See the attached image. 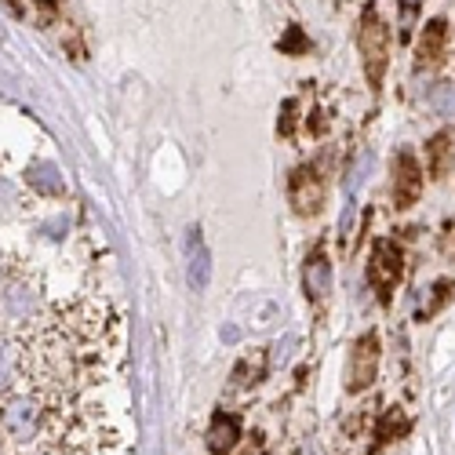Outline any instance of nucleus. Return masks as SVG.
Here are the masks:
<instances>
[{"instance_id":"nucleus-2","label":"nucleus","mask_w":455,"mask_h":455,"mask_svg":"<svg viewBox=\"0 0 455 455\" xmlns=\"http://www.w3.org/2000/svg\"><path fill=\"white\" fill-rule=\"evenodd\" d=\"M401 270H404L401 248L394 241H375V251H371V262H368V281H371V288L379 291V299H383V302L397 288Z\"/></svg>"},{"instance_id":"nucleus-12","label":"nucleus","mask_w":455,"mask_h":455,"mask_svg":"<svg viewBox=\"0 0 455 455\" xmlns=\"http://www.w3.org/2000/svg\"><path fill=\"white\" fill-rule=\"evenodd\" d=\"M41 194H62V179H59V168L55 164H33L29 175H26Z\"/></svg>"},{"instance_id":"nucleus-8","label":"nucleus","mask_w":455,"mask_h":455,"mask_svg":"<svg viewBox=\"0 0 455 455\" xmlns=\"http://www.w3.org/2000/svg\"><path fill=\"white\" fill-rule=\"evenodd\" d=\"M237 437H241V419H237V415H222L219 411L212 419V430H208V448L215 455H226L237 444Z\"/></svg>"},{"instance_id":"nucleus-1","label":"nucleus","mask_w":455,"mask_h":455,"mask_svg":"<svg viewBox=\"0 0 455 455\" xmlns=\"http://www.w3.org/2000/svg\"><path fill=\"white\" fill-rule=\"evenodd\" d=\"M361 55H364L368 84L379 88L383 84V73H387V59H390V33H387L383 19L375 15V8H368L361 19Z\"/></svg>"},{"instance_id":"nucleus-13","label":"nucleus","mask_w":455,"mask_h":455,"mask_svg":"<svg viewBox=\"0 0 455 455\" xmlns=\"http://www.w3.org/2000/svg\"><path fill=\"white\" fill-rule=\"evenodd\" d=\"M427 106L437 117H455V84H434L427 92Z\"/></svg>"},{"instance_id":"nucleus-17","label":"nucleus","mask_w":455,"mask_h":455,"mask_svg":"<svg viewBox=\"0 0 455 455\" xmlns=\"http://www.w3.org/2000/svg\"><path fill=\"white\" fill-rule=\"evenodd\" d=\"M4 383H8V350L0 347V387H4Z\"/></svg>"},{"instance_id":"nucleus-18","label":"nucleus","mask_w":455,"mask_h":455,"mask_svg":"<svg viewBox=\"0 0 455 455\" xmlns=\"http://www.w3.org/2000/svg\"><path fill=\"white\" fill-rule=\"evenodd\" d=\"M404 4H408V8H415V4H419V0H404Z\"/></svg>"},{"instance_id":"nucleus-4","label":"nucleus","mask_w":455,"mask_h":455,"mask_svg":"<svg viewBox=\"0 0 455 455\" xmlns=\"http://www.w3.org/2000/svg\"><path fill=\"white\" fill-rule=\"evenodd\" d=\"M419 189H423V168L415 161L411 149H401L394 157V204L397 208H411L419 201Z\"/></svg>"},{"instance_id":"nucleus-16","label":"nucleus","mask_w":455,"mask_h":455,"mask_svg":"<svg viewBox=\"0 0 455 455\" xmlns=\"http://www.w3.org/2000/svg\"><path fill=\"white\" fill-rule=\"evenodd\" d=\"M441 251H444L448 259H455V222H448V230H444V237H441Z\"/></svg>"},{"instance_id":"nucleus-3","label":"nucleus","mask_w":455,"mask_h":455,"mask_svg":"<svg viewBox=\"0 0 455 455\" xmlns=\"http://www.w3.org/2000/svg\"><path fill=\"white\" fill-rule=\"evenodd\" d=\"M379 371V335L368 331L357 339V347L350 354V368H347V390L350 394H361Z\"/></svg>"},{"instance_id":"nucleus-7","label":"nucleus","mask_w":455,"mask_h":455,"mask_svg":"<svg viewBox=\"0 0 455 455\" xmlns=\"http://www.w3.org/2000/svg\"><path fill=\"white\" fill-rule=\"evenodd\" d=\"M212 281V255L201 241V230H189V288L204 291Z\"/></svg>"},{"instance_id":"nucleus-6","label":"nucleus","mask_w":455,"mask_h":455,"mask_svg":"<svg viewBox=\"0 0 455 455\" xmlns=\"http://www.w3.org/2000/svg\"><path fill=\"white\" fill-rule=\"evenodd\" d=\"M444 44H448V26H444V19L427 22V29H423V36H419V48H415V59H419V66H441V62H444Z\"/></svg>"},{"instance_id":"nucleus-9","label":"nucleus","mask_w":455,"mask_h":455,"mask_svg":"<svg viewBox=\"0 0 455 455\" xmlns=\"http://www.w3.org/2000/svg\"><path fill=\"white\" fill-rule=\"evenodd\" d=\"M328 291H331V262H328V255L317 248V251L307 259V295L321 302Z\"/></svg>"},{"instance_id":"nucleus-14","label":"nucleus","mask_w":455,"mask_h":455,"mask_svg":"<svg viewBox=\"0 0 455 455\" xmlns=\"http://www.w3.org/2000/svg\"><path fill=\"white\" fill-rule=\"evenodd\" d=\"M408 415L404 411H397V408H390L387 415H383V423H379V441H394V437H401V434H408Z\"/></svg>"},{"instance_id":"nucleus-15","label":"nucleus","mask_w":455,"mask_h":455,"mask_svg":"<svg viewBox=\"0 0 455 455\" xmlns=\"http://www.w3.org/2000/svg\"><path fill=\"white\" fill-rule=\"evenodd\" d=\"M8 314L19 317V321L33 314V295H29L26 288H12V291H8Z\"/></svg>"},{"instance_id":"nucleus-11","label":"nucleus","mask_w":455,"mask_h":455,"mask_svg":"<svg viewBox=\"0 0 455 455\" xmlns=\"http://www.w3.org/2000/svg\"><path fill=\"white\" fill-rule=\"evenodd\" d=\"M8 427H12V434L29 437L33 427H36V408H33L29 401H15V404L8 408Z\"/></svg>"},{"instance_id":"nucleus-5","label":"nucleus","mask_w":455,"mask_h":455,"mask_svg":"<svg viewBox=\"0 0 455 455\" xmlns=\"http://www.w3.org/2000/svg\"><path fill=\"white\" fill-rule=\"evenodd\" d=\"M288 194H291V204H295V212H299V215H317V212H321V204H324V182H321L317 168L302 164V168L291 175Z\"/></svg>"},{"instance_id":"nucleus-10","label":"nucleus","mask_w":455,"mask_h":455,"mask_svg":"<svg viewBox=\"0 0 455 455\" xmlns=\"http://www.w3.org/2000/svg\"><path fill=\"white\" fill-rule=\"evenodd\" d=\"M427 154H430V175L444 179L448 168H451V139L448 135H434L430 146H427Z\"/></svg>"}]
</instances>
